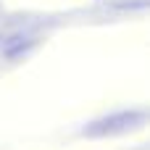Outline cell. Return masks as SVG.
<instances>
[{"instance_id": "6da1fadb", "label": "cell", "mask_w": 150, "mask_h": 150, "mask_svg": "<svg viewBox=\"0 0 150 150\" xmlns=\"http://www.w3.org/2000/svg\"><path fill=\"white\" fill-rule=\"evenodd\" d=\"M142 121H145L142 111H121V113H111V116H103V119L92 121L90 127H84V134H90V137L121 134V132H129V129L140 127Z\"/></svg>"}]
</instances>
